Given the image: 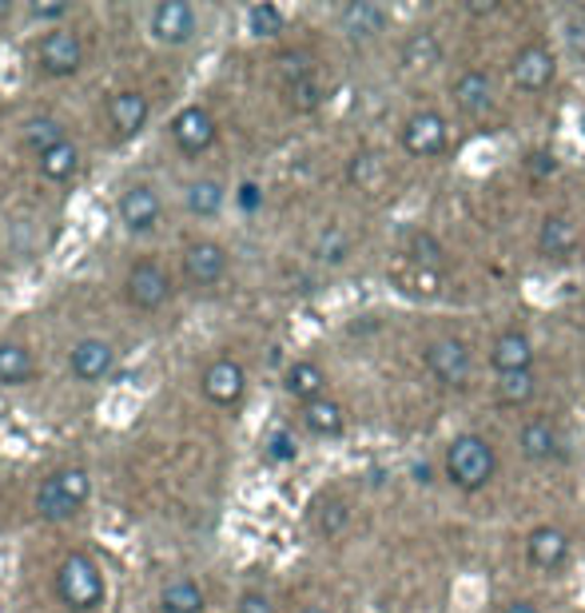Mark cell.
<instances>
[{
    "label": "cell",
    "instance_id": "1",
    "mask_svg": "<svg viewBox=\"0 0 585 613\" xmlns=\"http://www.w3.org/2000/svg\"><path fill=\"white\" fill-rule=\"evenodd\" d=\"M52 593L64 605V613H96L103 605V598H108V581H103L100 562L93 554H84V550L64 554L57 574H52Z\"/></svg>",
    "mask_w": 585,
    "mask_h": 613
},
{
    "label": "cell",
    "instance_id": "2",
    "mask_svg": "<svg viewBox=\"0 0 585 613\" xmlns=\"http://www.w3.org/2000/svg\"><path fill=\"white\" fill-rule=\"evenodd\" d=\"M88 502H93V475L84 466H64L57 475L40 478L33 494L36 518L45 522H72Z\"/></svg>",
    "mask_w": 585,
    "mask_h": 613
},
{
    "label": "cell",
    "instance_id": "3",
    "mask_svg": "<svg viewBox=\"0 0 585 613\" xmlns=\"http://www.w3.org/2000/svg\"><path fill=\"white\" fill-rule=\"evenodd\" d=\"M498 475V451L490 446V439L483 434H454L447 446V478L459 490L474 494L486 490L490 478Z\"/></svg>",
    "mask_w": 585,
    "mask_h": 613
},
{
    "label": "cell",
    "instance_id": "4",
    "mask_svg": "<svg viewBox=\"0 0 585 613\" xmlns=\"http://www.w3.org/2000/svg\"><path fill=\"white\" fill-rule=\"evenodd\" d=\"M115 220L127 235H156L163 223V196L151 180H132L115 196Z\"/></svg>",
    "mask_w": 585,
    "mask_h": 613
},
{
    "label": "cell",
    "instance_id": "5",
    "mask_svg": "<svg viewBox=\"0 0 585 613\" xmlns=\"http://www.w3.org/2000/svg\"><path fill=\"white\" fill-rule=\"evenodd\" d=\"M172 279H168V271H163L156 259H136V263L127 267V275H124V299L136 307V311L144 315H156L163 311L168 303H172Z\"/></svg>",
    "mask_w": 585,
    "mask_h": 613
},
{
    "label": "cell",
    "instance_id": "6",
    "mask_svg": "<svg viewBox=\"0 0 585 613\" xmlns=\"http://www.w3.org/2000/svg\"><path fill=\"white\" fill-rule=\"evenodd\" d=\"M168 136H172V148L184 160H199V156H207V151L216 148L219 124L204 105H184L172 117V124H168Z\"/></svg>",
    "mask_w": 585,
    "mask_h": 613
},
{
    "label": "cell",
    "instance_id": "7",
    "mask_svg": "<svg viewBox=\"0 0 585 613\" xmlns=\"http://www.w3.org/2000/svg\"><path fill=\"white\" fill-rule=\"evenodd\" d=\"M36 64L45 76L52 81H69L76 72L84 69V40L81 33H72L69 24H60V28H48L40 36V45H36Z\"/></svg>",
    "mask_w": 585,
    "mask_h": 613
},
{
    "label": "cell",
    "instance_id": "8",
    "mask_svg": "<svg viewBox=\"0 0 585 613\" xmlns=\"http://www.w3.org/2000/svg\"><path fill=\"white\" fill-rule=\"evenodd\" d=\"M195 33H199V12H195L187 0H160V4L148 12V36L156 45L180 48V45H187Z\"/></svg>",
    "mask_w": 585,
    "mask_h": 613
},
{
    "label": "cell",
    "instance_id": "9",
    "mask_svg": "<svg viewBox=\"0 0 585 613\" xmlns=\"http://www.w3.org/2000/svg\"><path fill=\"white\" fill-rule=\"evenodd\" d=\"M553 76H558V60H553L550 48L538 45V40L522 45L514 52V60H510V81H514L517 93H529V96L546 93L553 84Z\"/></svg>",
    "mask_w": 585,
    "mask_h": 613
},
{
    "label": "cell",
    "instance_id": "10",
    "mask_svg": "<svg viewBox=\"0 0 585 613\" xmlns=\"http://www.w3.org/2000/svg\"><path fill=\"white\" fill-rule=\"evenodd\" d=\"M199 391H204V399L211 406L231 410V406H240L243 394H247V370L235 359H228V355H219V359L207 363L204 375H199Z\"/></svg>",
    "mask_w": 585,
    "mask_h": 613
},
{
    "label": "cell",
    "instance_id": "11",
    "mask_svg": "<svg viewBox=\"0 0 585 613\" xmlns=\"http://www.w3.org/2000/svg\"><path fill=\"white\" fill-rule=\"evenodd\" d=\"M231 255L219 240H192L180 255V267H184V279L192 287H219L223 275H228Z\"/></svg>",
    "mask_w": 585,
    "mask_h": 613
},
{
    "label": "cell",
    "instance_id": "12",
    "mask_svg": "<svg viewBox=\"0 0 585 613\" xmlns=\"http://www.w3.org/2000/svg\"><path fill=\"white\" fill-rule=\"evenodd\" d=\"M151 124V100L139 88H124L108 100V127H112L115 144H132L144 136V127Z\"/></svg>",
    "mask_w": 585,
    "mask_h": 613
},
{
    "label": "cell",
    "instance_id": "13",
    "mask_svg": "<svg viewBox=\"0 0 585 613\" xmlns=\"http://www.w3.org/2000/svg\"><path fill=\"white\" fill-rule=\"evenodd\" d=\"M423 363L442 387H466V379H471L474 370V355L462 339H435L423 351Z\"/></svg>",
    "mask_w": 585,
    "mask_h": 613
},
{
    "label": "cell",
    "instance_id": "14",
    "mask_svg": "<svg viewBox=\"0 0 585 613\" xmlns=\"http://www.w3.org/2000/svg\"><path fill=\"white\" fill-rule=\"evenodd\" d=\"M447 139H450L447 117L435 112V108H423V112H414V117L402 124V148L411 151V156H418V160L442 156V151H447Z\"/></svg>",
    "mask_w": 585,
    "mask_h": 613
},
{
    "label": "cell",
    "instance_id": "15",
    "mask_svg": "<svg viewBox=\"0 0 585 613\" xmlns=\"http://www.w3.org/2000/svg\"><path fill=\"white\" fill-rule=\"evenodd\" d=\"M115 367V347L100 335H84L72 343L69 370L76 382H103Z\"/></svg>",
    "mask_w": 585,
    "mask_h": 613
},
{
    "label": "cell",
    "instance_id": "16",
    "mask_svg": "<svg viewBox=\"0 0 585 613\" xmlns=\"http://www.w3.org/2000/svg\"><path fill=\"white\" fill-rule=\"evenodd\" d=\"M526 557L541 574H558L570 562V534L558 526H534L526 538Z\"/></svg>",
    "mask_w": 585,
    "mask_h": 613
},
{
    "label": "cell",
    "instance_id": "17",
    "mask_svg": "<svg viewBox=\"0 0 585 613\" xmlns=\"http://www.w3.org/2000/svg\"><path fill=\"white\" fill-rule=\"evenodd\" d=\"M450 96H454L459 112H466V117H486V112L493 108V84L483 69L459 72L454 84H450Z\"/></svg>",
    "mask_w": 585,
    "mask_h": 613
},
{
    "label": "cell",
    "instance_id": "18",
    "mask_svg": "<svg viewBox=\"0 0 585 613\" xmlns=\"http://www.w3.org/2000/svg\"><path fill=\"white\" fill-rule=\"evenodd\" d=\"M582 244V232H577V223L570 216H546L538 228V252L553 263H565L570 255L577 252Z\"/></svg>",
    "mask_w": 585,
    "mask_h": 613
},
{
    "label": "cell",
    "instance_id": "19",
    "mask_svg": "<svg viewBox=\"0 0 585 613\" xmlns=\"http://www.w3.org/2000/svg\"><path fill=\"white\" fill-rule=\"evenodd\" d=\"M36 379L33 347L21 339H0V387L4 391H21Z\"/></svg>",
    "mask_w": 585,
    "mask_h": 613
},
{
    "label": "cell",
    "instance_id": "20",
    "mask_svg": "<svg viewBox=\"0 0 585 613\" xmlns=\"http://www.w3.org/2000/svg\"><path fill=\"white\" fill-rule=\"evenodd\" d=\"M490 367L498 375H514V370H534V343L522 331H502L490 347Z\"/></svg>",
    "mask_w": 585,
    "mask_h": 613
},
{
    "label": "cell",
    "instance_id": "21",
    "mask_svg": "<svg viewBox=\"0 0 585 613\" xmlns=\"http://www.w3.org/2000/svg\"><path fill=\"white\" fill-rule=\"evenodd\" d=\"M64 139H69V127L60 124L57 117H48V112H36V117H28L21 124L16 144H21L24 151H33L36 160H40L45 151H52L57 144H64Z\"/></svg>",
    "mask_w": 585,
    "mask_h": 613
},
{
    "label": "cell",
    "instance_id": "22",
    "mask_svg": "<svg viewBox=\"0 0 585 613\" xmlns=\"http://www.w3.org/2000/svg\"><path fill=\"white\" fill-rule=\"evenodd\" d=\"M223 204H228V187L216 175H199V180H192L184 187V208L195 220H216L219 211H223Z\"/></svg>",
    "mask_w": 585,
    "mask_h": 613
},
{
    "label": "cell",
    "instance_id": "23",
    "mask_svg": "<svg viewBox=\"0 0 585 613\" xmlns=\"http://www.w3.org/2000/svg\"><path fill=\"white\" fill-rule=\"evenodd\" d=\"M283 391H288L291 399H298L303 406L315 403V399L327 394V370L310 359H295L288 367V375H283Z\"/></svg>",
    "mask_w": 585,
    "mask_h": 613
},
{
    "label": "cell",
    "instance_id": "24",
    "mask_svg": "<svg viewBox=\"0 0 585 613\" xmlns=\"http://www.w3.org/2000/svg\"><path fill=\"white\" fill-rule=\"evenodd\" d=\"M160 613H204L207 610V593L195 578H172L160 586V598H156Z\"/></svg>",
    "mask_w": 585,
    "mask_h": 613
},
{
    "label": "cell",
    "instance_id": "25",
    "mask_svg": "<svg viewBox=\"0 0 585 613\" xmlns=\"http://www.w3.org/2000/svg\"><path fill=\"white\" fill-rule=\"evenodd\" d=\"M339 28H343L351 40H375V36L387 28V9L370 4V0H355L339 12Z\"/></svg>",
    "mask_w": 585,
    "mask_h": 613
},
{
    "label": "cell",
    "instance_id": "26",
    "mask_svg": "<svg viewBox=\"0 0 585 613\" xmlns=\"http://www.w3.org/2000/svg\"><path fill=\"white\" fill-rule=\"evenodd\" d=\"M558 446H562V439H558V430H553L546 418H529V422H522V430H517V451H522V458H529V463H550L553 454H558Z\"/></svg>",
    "mask_w": 585,
    "mask_h": 613
},
{
    "label": "cell",
    "instance_id": "27",
    "mask_svg": "<svg viewBox=\"0 0 585 613\" xmlns=\"http://www.w3.org/2000/svg\"><path fill=\"white\" fill-rule=\"evenodd\" d=\"M303 427H307L310 434H319V439H339L346 430V406L322 394V399L303 406Z\"/></svg>",
    "mask_w": 585,
    "mask_h": 613
},
{
    "label": "cell",
    "instance_id": "28",
    "mask_svg": "<svg viewBox=\"0 0 585 613\" xmlns=\"http://www.w3.org/2000/svg\"><path fill=\"white\" fill-rule=\"evenodd\" d=\"M438 60H442V40H438L435 28H414V33H406V40H402V64L411 72H426L435 69Z\"/></svg>",
    "mask_w": 585,
    "mask_h": 613
},
{
    "label": "cell",
    "instance_id": "29",
    "mask_svg": "<svg viewBox=\"0 0 585 613\" xmlns=\"http://www.w3.org/2000/svg\"><path fill=\"white\" fill-rule=\"evenodd\" d=\"M36 168H40V175L52 180V184H69L72 175L81 172V148H76L72 139H64V144H57L52 151H45V156L36 160Z\"/></svg>",
    "mask_w": 585,
    "mask_h": 613
},
{
    "label": "cell",
    "instance_id": "30",
    "mask_svg": "<svg viewBox=\"0 0 585 613\" xmlns=\"http://www.w3.org/2000/svg\"><path fill=\"white\" fill-rule=\"evenodd\" d=\"M310 518H315V530H319L322 538H339V534L351 526V502L339 498V494H327V498L315 502Z\"/></svg>",
    "mask_w": 585,
    "mask_h": 613
},
{
    "label": "cell",
    "instance_id": "31",
    "mask_svg": "<svg viewBox=\"0 0 585 613\" xmlns=\"http://www.w3.org/2000/svg\"><path fill=\"white\" fill-rule=\"evenodd\" d=\"M346 180H351L358 192H379L382 180H387V163H382L379 151H355L351 163H346Z\"/></svg>",
    "mask_w": 585,
    "mask_h": 613
},
{
    "label": "cell",
    "instance_id": "32",
    "mask_svg": "<svg viewBox=\"0 0 585 613\" xmlns=\"http://www.w3.org/2000/svg\"><path fill=\"white\" fill-rule=\"evenodd\" d=\"M493 394L502 406H526L534 394H538V379L534 370H514V375H498L493 382Z\"/></svg>",
    "mask_w": 585,
    "mask_h": 613
},
{
    "label": "cell",
    "instance_id": "33",
    "mask_svg": "<svg viewBox=\"0 0 585 613\" xmlns=\"http://www.w3.org/2000/svg\"><path fill=\"white\" fill-rule=\"evenodd\" d=\"M243 24H247V33H252V36H259V40H271V36L283 33L288 16H283L276 4H252V9L243 12Z\"/></svg>",
    "mask_w": 585,
    "mask_h": 613
},
{
    "label": "cell",
    "instance_id": "34",
    "mask_svg": "<svg viewBox=\"0 0 585 613\" xmlns=\"http://www.w3.org/2000/svg\"><path fill=\"white\" fill-rule=\"evenodd\" d=\"M406 255H411L414 267H426V271H435L438 263H442V244H438L430 232H414L411 235V247H406Z\"/></svg>",
    "mask_w": 585,
    "mask_h": 613
},
{
    "label": "cell",
    "instance_id": "35",
    "mask_svg": "<svg viewBox=\"0 0 585 613\" xmlns=\"http://www.w3.org/2000/svg\"><path fill=\"white\" fill-rule=\"evenodd\" d=\"M288 105L295 108V112H315V108L322 105V88L315 76H307V81H295L288 84Z\"/></svg>",
    "mask_w": 585,
    "mask_h": 613
},
{
    "label": "cell",
    "instance_id": "36",
    "mask_svg": "<svg viewBox=\"0 0 585 613\" xmlns=\"http://www.w3.org/2000/svg\"><path fill=\"white\" fill-rule=\"evenodd\" d=\"M399 283H402V291H406V295H426V299H435V295H438V275H435V271H426V267L411 263V271H402Z\"/></svg>",
    "mask_w": 585,
    "mask_h": 613
},
{
    "label": "cell",
    "instance_id": "37",
    "mask_svg": "<svg viewBox=\"0 0 585 613\" xmlns=\"http://www.w3.org/2000/svg\"><path fill=\"white\" fill-rule=\"evenodd\" d=\"M279 72H283V84H295V81L315 76V64H310L307 52H283V57H279Z\"/></svg>",
    "mask_w": 585,
    "mask_h": 613
},
{
    "label": "cell",
    "instance_id": "38",
    "mask_svg": "<svg viewBox=\"0 0 585 613\" xmlns=\"http://www.w3.org/2000/svg\"><path fill=\"white\" fill-rule=\"evenodd\" d=\"M346 252H351V240H346L339 228H327V232H322V240H319V259H322V263H343Z\"/></svg>",
    "mask_w": 585,
    "mask_h": 613
},
{
    "label": "cell",
    "instance_id": "39",
    "mask_svg": "<svg viewBox=\"0 0 585 613\" xmlns=\"http://www.w3.org/2000/svg\"><path fill=\"white\" fill-rule=\"evenodd\" d=\"M267 458H271V463H295V458H298L295 434H288V430H276V434L267 439Z\"/></svg>",
    "mask_w": 585,
    "mask_h": 613
},
{
    "label": "cell",
    "instance_id": "40",
    "mask_svg": "<svg viewBox=\"0 0 585 613\" xmlns=\"http://www.w3.org/2000/svg\"><path fill=\"white\" fill-rule=\"evenodd\" d=\"M235 613H276V602L264 590H243L240 602H235Z\"/></svg>",
    "mask_w": 585,
    "mask_h": 613
},
{
    "label": "cell",
    "instance_id": "41",
    "mask_svg": "<svg viewBox=\"0 0 585 613\" xmlns=\"http://www.w3.org/2000/svg\"><path fill=\"white\" fill-rule=\"evenodd\" d=\"M69 12H72L69 4H28L24 16H33V21H48L52 28H60V21H64Z\"/></svg>",
    "mask_w": 585,
    "mask_h": 613
},
{
    "label": "cell",
    "instance_id": "42",
    "mask_svg": "<svg viewBox=\"0 0 585 613\" xmlns=\"http://www.w3.org/2000/svg\"><path fill=\"white\" fill-rule=\"evenodd\" d=\"M259 204H264L259 187H255V184H243V187H240V208H243V211H255Z\"/></svg>",
    "mask_w": 585,
    "mask_h": 613
},
{
    "label": "cell",
    "instance_id": "43",
    "mask_svg": "<svg viewBox=\"0 0 585 613\" xmlns=\"http://www.w3.org/2000/svg\"><path fill=\"white\" fill-rule=\"evenodd\" d=\"M529 168H534V172H553L558 160H553L550 151H534V156H529Z\"/></svg>",
    "mask_w": 585,
    "mask_h": 613
},
{
    "label": "cell",
    "instance_id": "44",
    "mask_svg": "<svg viewBox=\"0 0 585 613\" xmlns=\"http://www.w3.org/2000/svg\"><path fill=\"white\" fill-rule=\"evenodd\" d=\"M502 613H541V610H538L534 602H526V598H522V602H510V605H505Z\"/></svg>",
    "mask_w": 585,
    "mask_h": 613
},
{
    "label": "cell",
    "instance_id": "45",
    "mask_svg": "<svg viewBox=\"0 0 585 613\" xmlns=\"http://www.w3.org/2000/svg\"><path fill=\"white\" fill-rule=\"evenodd\" d=\"M414 478H418V482H435V478H430V466H414Z\"/></svg>",
    "mask_w": 585,
    "mask_h": 613
},
{
    "label": "cell",
    "instance_id": "46",
    "mask_svg": "<svg viewBox=\"0 0 585 613\" xmlns=\"http://www.w3.org/2000/svg\"><path fill=\"white\" fill-rule=\"evenodd\" d=\"M9 16H16V9H12V4H0V21H9Z\"/></svg>",
    "mask_w": 585,
    "mask_h": 613
},
{
    "label": "cell",
    "instance_id": "47",
    "mask_svg": "<svg viewBox=\"0 0 585 613\" xmlns=\"http://www.w3.org/2000/svg\"><path fill=\"white\" fill-rule=\"evenodd\" d=\"M298 613H331V610H327V605H303Z\"/></svg>",
    "mask_w": 585,
    "mask_h": 613
},
{
    "label": "cell",
    "instance_id": "48",
    "mask_svg": "<svg viewBox=\"0 0 585 613\" xmlns=\"http://www.w3.org/2000/svg\"><path fill=\"white\" fill-rule=\"evenodd\" d=\"M582 127H585V117H582Z\"/></svg>",
    "mask_w": 585,
    "mask_h": 613
}]
</instances>
